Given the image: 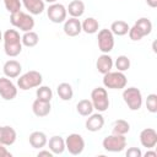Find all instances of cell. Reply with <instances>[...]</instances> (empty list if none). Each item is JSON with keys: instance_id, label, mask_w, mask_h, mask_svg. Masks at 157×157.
<instances>
[{"instance_id": "cell-1", "label": "cell", "mask_w": 157, "mask_h": 157, "mask_svg": "<svg viewBox=\"0 0 157 157\" xmlns=\"http://www.w3.org/2000/svg\"><path fill=\"white\" fill-rule=\"evenodd\" d=\"M4 40V50L5 54L10 58H15L20 55L22 52V40L17 29H6L2 34Z\"/></svg>"}, {"instance_id": "cell-2", "label": "cell", "mask_w": 157, "mask_h": 157, "mask_svg": "<svg viewBox=\"0 0 157 157\" xmlns=\"http://www.w3.org/2000/svg\"><path fill=\"white\" fill-rule=\"evenodd\" d=\"M10 22L15 28H17L22 32L32 31L34 27V18L32 17V15L26 13L21 10L17 12L10 13Z\"/></svg>"}, {"instance_id": "cell-3", "label": "cell", "mask_w": 157, "mask_h": 157, "mask_svg": "<svg viewBox=\"0 0 157 157\" xmlns=\"http://www.w3.org/2000/svg\"><path fill=\"white\" fill-rule=\"evenodd\" d=\"M42 82H43L42 74L39 71L31 70L20 76V78L17 80V87L22 91H27V90L36 88V87L40 86Z\"/></svg>"}, {"instance_id": "cell-4", "label": "cell", "mask_w": 157, "mask_h": 157, "mask_svg": "<svg viewBox=\"0 0 157 157\" xmlns=\"http://www.w3.org/2000/svg\"><path fill=\"white\" fill-rule=\"evenodd\" d=\"M128 78L121 71H109L103 75V86L110 90H123L126 87Z\"/></svg>"}, {"instance_id": "cell-5", "label": "cell", "mask_w": 157, "mask_h": 157, "mask_svg": "<svg viewBox=\"0 0 157 157\" xmlns=\"http://www.w3.org/2000/svg\"><path fill=\"white\" fill-rule=\"evenodd\" d=\"M91 102L93 105V109H96L99 113L105 112L109 108V98L108 92L104 87H96L91 92Z\"/></svg>"}, {"instance_id": "cell-6", "label": "cell", "mask_w": 157, "mask_h": 157, "mask_svg": "<svg viewBox=\"0 0 157 157\" xmlns=\"http://www.w3.org/2000/svg\"><path fill=\"white\" fill-rule=\"evenodd\" d=\"M123 99L130 110H139L142 105V94L141 91L136 87L124 88Z\"/></svg>"}, {"instance_id": "cell-7", "label": "cell", "mask_w": 157, "mask_h": 157, "mask_svg": "<svg viewBox=\"0 0 157 157\" xmlns=\"http://www.w3.org/2000/svg\"><path fill=\"white\" fill-rule=\"evenodd\" d=\"M102 146L108 152H121L126 147V137L125 135L112 134L103 139Z\"/></svg>"}, {"instance_id": "cell-8", "label": "cell", "mask_w": 157, "mask_h": 157, "mask_svg": "<svg viewBox=\"0 0 157 157\" xmlns=\"http://www.w3.org/2000/svg\"><path fill=\"white\" fill-rule=\"evenodd\" d=\"M97 40H98V49L102 53L108 54L109 52L113 50V48H114V34L110 32V29H108V28L99 29Z\"/></svg>"}, {"instance_id": "cell-9", "label": "cell", "mask_w": 157, "mask_h": 157, "mask_svg": "<svg viewBox=\"0 0 157 157\" xmlns=\"http://www.w3.org/2000/svg\"><path fill=\"white\" fill-rule=\"evenodd\" d=\"M65 148L69 151V153L77 156L81 155L85 150V140L80 134H70L65 139Z\"/></svg>"}, {"instance_id": "cell-10", "label": "cell", "mask_w": 157, "mask_h": 157, "mask_svg": "<svg viewBox=\"0 0 157 157\" xmlns=\"http://www.w3.org/2000/svg\"><path fill=\"white\" fill-rule=\"evenodd\" d=\"M47 16L53 23H63L66 20L67 11L63 4L54 2V4H50L49 7L47 9Z\"/></svg>"}, {"instance_id": "cell-11", "label": "cell", "mask_w": 157, "mask_h": 157, "mask_svg": "<svg viewBox=\"0 0 157 157\" xmlns=\"http://www.w3.org/2000/svg\"><path fill=\"white\" fill-rule=\"evenodd\" d=\"M0 96L5 101H12L17 96L16 85L6 76L0 77Z\"/></svg>"}, {"instance_id": "cell-12", "label": "cell", "mask_w": 157, "mask_h": 157, "mask_svg": "<svg viewBox=\"0 0 157 157\" xmlns=\"http://www.w3.org/2000/svg\"><path fill=\"white\" fill-rule=\"evenodd\" d=\"M140 144L147 150L153 148L157 145V132L152 128H146L140 132Z\"/></svg>"}, {"instance_id": "cell-13", "label": "cell", "mask_w": 157, "mask_h": 157, "mask_svg": "<svg viewBox=\"0 0 157 157\" xmlns=\"http://www.w3.org/2000/svg\"><path fill=\"white\" fill-rule=\"evenodd\" d=\"M17 139L16 130L10 125L0 126V144L4 146H11Z\"/></svg>"}, {"instance_id": "cell-14", "label": "cell", "mask_w": 157, "mask_h": 157, "mask_svg": "<svg viewBox=\"0 0 157 157\" xmlns=\"http://www.w3.org/2000/svg\"><path fill=\"white\" fill-rule=\"evenodd\" d=\"M64 33L69 37H76L82 32L81 21L76 17H70L69 20L64 21Z\"/></svg>"}, {"instance_id": "cell-15", "label": "cell", "mask_w": 157, "mask_h": 157, "mask_svg": "<svg viewBox=\"0 0 157 157\" xmlns=\"http://www.w3.org/2000/svg\"><path fill=\"white\" fill-rule=\"evenodd\" d=\"M85 125H86V129L88 131H91V132L99 131L104 125V118H103L102 113L98 112V113H94V114L93 113L90 114L87 120H86V123H85Z\"/></svg>"}, {"instance_id": "cell-16", "label": "cell", "mask_w": 157, "mask_h": 157, "mask_svg": "<svg viewBox=\"0 0 157 157\" xmlns=\"http://www.w3.org/2000/svg\"><path fill=\"white\" fill-rule=\"evenodd\" d=\"M21 71H22L21 64L17 60H13V59L7 60L4 64V66H2V72L9 78H16V77H18L20 74H21Z\"/></svg>"}, {"instance_id": "cell-17", "label": "cell", "mask_w": 157, "mask_h": 157, "mask_svg": "<svg viewBox=\"0 0 157 157\" xmlns=\"http://www.w3.org/2000/svg\"><path fill=\"white\" fill-rule=\"evenodd\" d=\"M50 110H52L50 102H45V101H40V99L36 98L34 102L32 103V112L38 118L47 117L50 113Z\"/></svg>"}, {"instance_id": "cell-18", "label": "cell", "mask_w": 157, "mask_h": 157, "mask_svg": "<svg viewBox=\"0 0 157 157\" xmlns=\"http://www.w3.org/2000/svg\"><path fill=\"white\" fill-rule=\"evenodd\" d=\"M114 63H113V58L109 55V54H102L98 56L97 61H96V67L98 70V72H101L102 75L112 71V67H113Z\"/></svg>"}, {"instance_id": "cell-19", "label": "cell", "mask_w": 157, "mask_h": 157, "mask_svg": "<svg viewBox=\"0 0 157 157\" xmlns=\"http://www.w3.org/2000/svg\"><path fill=\"white\" fill-rule=\"evenodd\" d=\"M21 2L31 15H40L45 10L43 0H21Z\"/></svg>"}, {"instance_id": "cell-20", "label": "cell", "mask_w": 157, "mask_h": 157, "mask_svg": "<svg viewBox=\"0 0 157 157\" xmlns=\"http://www.w3.org/2000/svg\"><path fill=\"white\" fill-rule=\"evenodd\" d=\"M47 144L49 146V150L53 152V155H61L66 150L65 148V140L59 135L52 136Z\"/></svg>"}, {"instance_id": "cell-21", "label": "cell", "mask_w": 157, "mask_h": 157, "mask_svg": "<svg viewBox=\"0 0 157 157\" xmlns=\"http://www.w3.org/2000/svg\"><path fill=\"white\" fill-rule=\"evenodd\" d=\"M28 141H29V145L33 148H39L40 150L47 145L48 139H47V135L43 131H33L29 135Z\"/></svg>"}, {"instance_id": "cell-22", "label": "cell", "mask_w": 157, "mask_h": 157, "mask_svg": "<svg viewBox=\"0 0 157 157\" xmlns=\"http://www.w3.org/2000/svg\"><path fill=\"white\" fill-rule=\"evenodd\" d=\"M66 11L69 12V15H70L71 17L78 18V17H81V16L83 15V12H85V4H83V1H81V0H72V1L69 4V6L66 7Z\"/></svg>"}, {"instance_id": "cell-23", "label": "cell", "mask_w": 157, "mask_h": 157, "mask_svg": "<svg viewBox=\"0 0 157 157\" xmlns=\"http://www.w3.org/2000/svg\"><path fill=\"white\" fill-rule=\"evenodd\" d=\"M129 28H130V26L128 25V22H125V21H123V20L114 21V22L110 25V32H112L114 36H118V37H121V36L128 34Z\"/></svg>"}, {"instance_id": "cell-24", "label": "cell", "mask_w": 157, "mask_h": 157, "mask_svg": "<svg viewBox=\"0 0 157 157\" xmlns=\"http://www.w3.org/2000/svg\"><path fill=\"white\" fill-rule=\"evenodd\" d=\"M56 92H58V96L60 97V99H63V101H71L72 97H74L72 87L67 82L59 83L58 87H56Z\"/></svg>"}, {"instance_id": "cell-25", "label": "cell", "mask_w": 157, "mask_h": 157, "mask_svg": "<svg viewBox=\"0 0 157 157\" xmlns=\"http://www.w3.org/2000/svg\"><path fill=\"white\" fill-rule=\"evenodd\" d=\"M81 27L82 31L87 34H93L98 32L99 28V22L94 18V17H87L83 20V22H81Z\"/></svg>"}, {"instance_id": "cell-26", "label": "cell", "mask_w": 157, "mask_h": 157, "mask_svg": "<svg viewBox=\"0 0 157 157\" xmlns=\"http://www.w3.org/2000/svg\"><path fill=\"white\" fill-rule=\"evenodd\" d=\"M21 40H22V45L25 47H28V48H33L38 44L39 42V36L34 32V31H28V32H23L22 37H21Z\"/></svg>"}, {"instance_id": "cell-27", "label": "cell", "mask_w": 157, "mask_h": 157, "mask_svg": "<svg viewBox=\"0 0 157 157\" xmlns=\"http://www.w3.org/2000/svg\"><path fill=\"white\" fill-rule=\"evenodd\" d=\"M134 26L141 32V34H142L144 37L148 36V34L152 32V22H151L147 17H141V18H139V20L134 23Z\"/></svg>"}, {"instance_id": "cell-28", "label": "cell", "mask_w": 157, "mask_h": 157, "mask_svg": "<svg viewBox=\"0 0 157 157\" xmlns=\"http://www.w3.org/2000/svg\"><path fill=\"white\" fill-rule=\"evenodd\" d=\"M76 110L80 115L82 117H88L90 114L93 113V105L91 99H81L76 104Z\"/></svg>"}, {"instance_id": "cell-29", "label": "cell", "mask_w": 157, "mask_h": 157, "mask_svg": "<svg viewBox=\"0 0 157 157\" xmlns=\"http://www.w3.org/2000/svg\"><path fill=\"white\" fill-rule=\"evenodd\" d=\"M113 134H118V135H126L130 131V124L124 120V119H118L113 123V129H112Z\"/></svg>"}, {"instance_id": "cell-30", "label": "cell", "mask_w": 157, "mask_h": 157, "mask_svg": "<svg viewBox=\"0 0 157 157\" xmlns=\"http://www.w3.org/2000/svg\"><path fill=\"white\" fill-rule=\"evenodd\" d=\"M36 96L38 99L40 101H45V102H50L53 98V91L50 87L48 86H38L37 91H36Z\"/></svg>"}, {"instance_id": "cell-31", "label": "cell", "mask_w": 157, "mask_h": 157, "mask_svg": "<svg viewBox=\"0 0 157 157\" xmlns=\"http://www.w3.org/2000/svg\"><path fill=\"white\" fill-rule=\"evenodd\" d=\"M114 65H115V67H117L118 71L124 72V71H126V70L130 69V59L126 55H119L117 58Z\"/></svg>"}, {"instance_id": "cell-32", "label": "cell", "mask_w": 157, "mask_h": 157, "mask_svg": "<svg viewBox=\"0 0 157 157\" xmlns=\"http://www.w3.org/2000/svg\"><path fill=\"white\" fill-rule=\"evenodd\" d=\"M4 1V5H5V9L10 12V13H13V12H17L21 10V0H2Z\"/></svg>"}, {"instance_id": "cell-33", "label": "cell", "mask_w": 157, "mask_h": 157, "mask_svg": "<svg viewBox=\"0 0 157 157\" xmlns=\"http://www.w3.org/2000/svg\"><path fill=\"white\" fill-rule=\"evenodd\" d=\"M146 108L150 113H157V94L151 93L146 98Z\"/></svg>"}, {"instance_id": "cell-34", "label": "cell", "mask_w": 157, "mask_h": 157, "mask_svg": "<svg viewBox=\"0 0 157 157\" xmlns=\"http://www.w3.org/2000/svg\"><path fill=\"white\" fill-rule=\"evenodd\" d=\"M128 34H129L130 39H131V40H134V42L141 40V39L144 38V36L141 34V32H140V31H139V29H137L135 26H132V27H130V28H129Z\"/></svg>"}, {"instance_id": "cell-35", "label": "cell", "mask_w": 157, "mask_h": 157, "mask_svg": "<svg viewBox=\"0 0 157 157\" xmlns=\"http://www.w3.org/2000/svg\"><path fill=\"white\" fill-rule=\"evenodd\" d=\"M125 155H126V157H141L142 156V152L137 147H130V148H128V151H126Z\"/></svg>"}, {"instance_id": "cell-36", "label": "cell", "mask_w": 157, "mask_h": 157, "mask_svg": "<svg viewBox=\"0 0 157 157\" xmlns=\"http://www.w3.org/2000/svg\"><path fill=\"white\" fill-rule=\"evenodd\" d=\"M11 156H12V153L10 151H7L6 146L0 144V157H11Z\"/></svg>"}, {"instance_id": "cell-37", "label": "cell", "mask_w": 157, "mask_h": 157, "mask_svg": "<svg viewBox=\"0 0 157 157\" xmlns=\"http://www.w3.org/2000/svg\"><path fill=\"white\" fill-rule=\"evenodd\" d=\"M38 157H42V156H47V157H53V152L50 150H40L37 155Z\"/></svg>"}, {"instance_id": "cell-38", "label": "cell", "mask_w": 157, "mask_h": 157, "mask_svg": "<svg viewBox=\"0 0 157 157\" xmlns=\"http://www.w3.org/2000/svg\"><path fill=\"white\" fill-rule=\"evenodd\" d=\"M146 4L152 9L157 7V0H146Z\"/></svg>"}, {"instance_id": "cell-39", "label": "cell", "mask_w": 157, "mask_h": 157, "mask_svg": "<svg viewBox=\"0 0 157 157\" xmlns=\"http://www.w3.org/2000/svg\"><path fill=\"white\" fill-rule=\"evenodd\" d=\"M145 157H157V153L155 151H150L147 150V152L145 153Z\"/></svg>"}, {"instance_id": "cell-40", "label": "cell", "mask_w": 157, "mask_h": 157, "mask_svg": "<svg viewBox=\"0 0 157 157\" xmlns=\"http://www.w3.org/2000/svg\"><path fill=\"white\" fill-rule=\"evenodd\" d=\"M44 2H48V4H54V2H56L58 0H43Z\"/></svg>"}, {"instance_id": "cell-41", "label": "cell", "mask_w": 157, "mask_h": 157, "mask_svg": "<svg viewBox=\"0 0 157 157\" xmlns=\"http://www.w3.org/2000/svg\"><path fill=\"white\" fill-rule=\"evenodd\" d=\"M0 40H2V33H1V31H0Z\"/></svg>"}]
</instances>
